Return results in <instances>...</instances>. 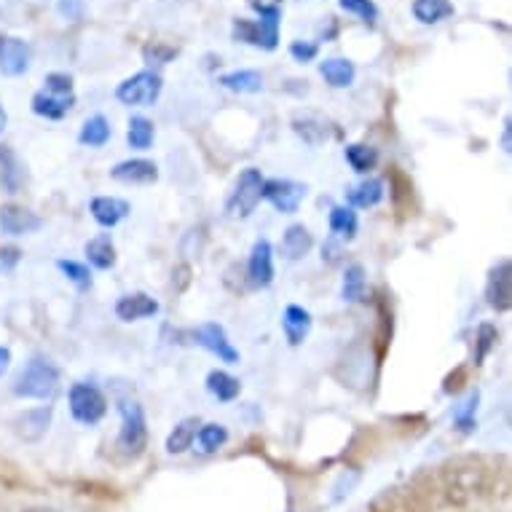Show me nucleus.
<instances>
[{
    "label": "nucleus",
    "mask_w": 512,
    "mask_h": 512,
    "mask_svg": "<svg viewBox=\"0 0 512 512\" xmlns=\"http://www.w3.org/2000/svg\"><path fill=\"white\" fill-rule=\"evenodd\" d=\"M384 183L378 180V177H370V180H365V183L354 185L352 191H349V207H357V210H370V207H376V204H381V199H384Z\"/></svg>",
    "instance_id": "27"
},
{
    "label": "nucleus",
    "mask_w": 512,
    "mask_h": 512,
    "mask_svg": "<svg viewBox=\"0 0 512 512\" xmlns=\"http://www.w3.org/2000/svg\"><path fill=\"white\" fill-rule=\"evenodd\" d=\"M317 54H319L317 43H311V41L290 43V57H293L295 62H301V65H306V62H311V59H317Z\"/></svg>",
    "instance_id": "42"
},
{
    "label": "nucleus",
    "mask_w": 512,
    "mask_h": 512,
    "mask_svg": "<svg viewBox=\"0 0 512 512\" xmlns=\"http://www.w3.org/2000/svg\"><path fill=\"white\" fill-rule=\"evenodd\" d=\"M338 6H341V11L352 14V17H357L368 27L376 25L378 6L373 3V0H338Z\"/></svg>",
    "instance_id": "36"
},
{
    "label": "nucleus",
    "mask_w": 512,
    "mask_h": 512,
    "mask_svg": "<svg viewBox=\"0 0 512 512\" xmlns=\"http://www.w3.org/2000/svg\"><path fill=\"white\" fill-rule=\"evenodd\" d=\"M411 11L421 25H437V22L454 17L456 9L451 0H413Z\"/></svg>",
    "instance_id": "25"
},
{
    "label": "nucleus",
    "mask_w": 512,
    "mask_h": 512,
    "mask_svg": "<svg viewBox=\"0 0 512 512\" xmlns=\"http://www.w3.org/2000/svg\"><path fill=\"white\" fill-rule=\"evenodd\" d=\"M86 258L97 271H110L116 266V247H113V239L110 234L94 236L86 242Z\"/></svg>",
    "instance_id": "26"
},
{
    "label": "nucleus",
    "mask_w": 512,
    "mask_h": 512,
    "mask_svg": "<svg viewBox=\"0 0 512 512\" xmlns=\"http://www.w3.org/2000/svg\"><path fill=\"white\" fill-rule=\"evenodd\" d=\"M478 403H480V395L478 392H472V395L454 411L456 427H459V432H464V435L475 432V411H478Z\"/></svg>",
    "instance_id": "37"
},
{
    "label": "nucleus",
    "mask_w": 512,
    "mask_h": 512,
    "mask_svg": "<svg viewBox=\"0 0 512 512\" xmlns=\"http://www.w3.org/2000/svg\"><path fill=\"white\" fill-rule=\"evenodd\" d=\"M27 70H30V46L14 35H0V73L6 78H19Z\"/></svg>",
    "instance_id": "11"
},
{
    "label": "nucleus",
    "mask_w": 512,
    "mask_h": 512,
    "mask_svg": "<svg viewBox=\"0 0 512 512\" xmlns=\"http://www.w3.org/2000/svg\"><path fill=\"white\" fill-rule=\"evenodd\" d=\"M252 9L258 11V19H236L231 27L234 41L250 43L263 51H274L279 46L282 9L277 3H258V0H252Z\"/></svg>",
    "instance_id": "1"
},
{
    "label": "nucleus",
    "mask_w": 512,
    "mask_h": 512,
    "mask_svg": "<svg viewBox=\"0 0 512 512\" xmlns=\"http://www.w3.org/2000/svg\"><path fill=\"white\" fill-rule=\"evenodd\" d=\"M360 228V220H357V212L352 207H333L330 210V231L336 236H344V239H354Z\"/></svg>",
    "instance_id": "33"
},
{
    "label": "nucleus",
    "mask_w": 512,
    "mask_h": 512,
    "mask_svg": "<svg viewBox=\"0 0 512 512\" xmlns=\"http://www.w3.org/2000/svg\"><path fill=\"white\" fill-rule=\"evenodd\" d=\"M220 86L236 94H258L263 92V76L258 70H231L220 76Z\"/></svg>",
    "instance_id": "24"
},
{
    "label": "nucleus",
    "mask_w": 512,
    "mask_h": 512,
    "mask_svg": "<svg viewBox=\"0 0 512 512\" xmlns=\"http://www.w3.org/2000/svg\"><path fill=\"white\" fill-rule=\"evenodd\" d=\"M319 76L325 78V84L333 86V89H346V86L354 84L357 68H354L352 59L330 57L325 62H319Z\"/></svg>",
    "instance_id": "20"
},
{
    "label": "nucleus",
    "mask_w": 512,
    "mask_h": 512,
    "mask_svg": "<svg viewBox=\"0 0 512 512\" xmlns=\"http://www.w3.org/2000/svg\"><path fill=\"white\" fill-rule=\"evenodd\" d=\"M59 17H65L68 22H81L84 19V0H57Z\"/></svg>",
    "instance_id": "43"
},
{
    "label": "nucleus",
    "mask_w": 512,
    "mask_h": 512,
    "mask_svg": "<svg viewBox=\"0 0 512 512\" xmlns=\"http://www.w3.org/2000/svg\"><path fill=\"white\" fill-rule=\"evenodd\" d=\"M25 512H59V510H51V507H33V510H25Z\"/></svg>",
    "instance_id": "48"
},
{
    "label": "nucleus",
    "mask_w": 512,
    "mask_h": 512,
    "mask_svg": "<svg viewBox=\"0 0 512 512\" xmlns=\"http://www.w3.org/2000/svg\"><path fill=\"white\" fill-rule=\"evenodd\" d=\"M293 129L303 143L314 145V148L325 143L330 135L328 121L322 116H314V113H298V116L293 118Z\"/></svg>",
    "instance_id": "21"
},
{
    "label": "nucleus",
    "mask_w": 512,
    "mask_h": 512,
    "mask_svg": "<svg viewBox=\"0 0 512 512\" xmlns=\"http://www.w3.org/2000/svg\"><path fill=\"white\" fill-rule=\"evenodd\" d=\"M510 135H512V124H510V118H507V121H504V137H502V148H504V153H510V151H512Z\"/></svg>",
    "instance_id": "45"
},
{
    "label": "nucleus",
    "mask_w": 512,
    "mask_h": 512,
    "mask_svg": "<svg viewBox=\"0 0 512 512\" xmlns=\"http://www.w3.org/2000/svg\"><path fill=\"white\" fill-rule=\"evenodd\" d=\"M43 218L35 215L27 207H17V204H6L0 207V234L3 236H27L41 231Z\"/></svg>",
    "instance_id": "12"
},
{
    "label": "nucleus",
    "mask_w": 512,
    "mask_h": 512,
    "mask_svg": "<svg viewBox=\"0 0 512 512\" xmlns=\"http://www.w3.org/2000/svg\"><path fill=\"white\" fill-rule=\"evenodd\" d=\"M365 285H368V282H365V269H362L360 263H352L344 274V290H341L344 301L349 303L365 301Z\"/></svg>",
    "instance_id": "34"
},
{
    "label": "nucleus",
    "mask_w": 512,
    "mask_h": 512,
    "mask_svg": "<svg viewBox=\"0 0 512 512\" xmlns=\"http://www.w3.org/2000/svg\"><path fill=\"white\" fill-rule=\"evenodd\" d=\"M263 199H269L274 210H279L282 215H295L306 199V185L295 183V180H266Z\"/></svg>",
    "instance_id": "8"
},
{
    "label": "nucleus",
    "mask_w": 512,
    "mask_h": 512,
    "mask_svg": "<svg viewBox=\"0 0 512 512\" xmlns=\"http://www.w3.org/2000/svg\"><path fill=\"white\" fill-rule=\"evenodd\" d=\"M161 89H164V81L156 70H140L118 84L116 100L129 108H151L161 97Z\"/></svg>",
    "instance_id": "5"
},
{
    "label": "nucleus",
    "mask_w": 512,
    "mask_h": 512,
    "mask_svg": "<svg viewBox=\"0 0 512 512\" xmlns=\"http://www.w3.org/2000/svg\"><path fill=\"white\" fill-rule=\"evenodd\" d=\"M113 135V129H110V121L105 116H92L86 118L84 126H81V132H78V143L86 145V148H105Z\"/></svg>",
    "instance_id": "28"
},
{
    "label": "nucleus",
    "mask_w": 512,
    "mask_h": 512,
    "mask_svg": "<svg viewBox=\"0 0 512 512\" xmlns=\"http://www.w3.org/2000/svg\"><path fill=\"white\" fill-rule=\"evenodd\" d=\"M207 392L212 397H218L220 403H234L239 392H242V384H239V378H234L226 370H212L207 376Z\"/></svg>",
    "instance_id": "29"
},
{
    "label": "nucleus",
    "mask_w": 512,
    "mask_h": 512,
    "mask_svg": "<svg viewBox=\"0 0 512 512\" xmlns=\"http://www.w3.org/2000/svg\"><path fill=\"white\" fill-rule=\"evenodd\" d=\"M70 413L78 424H86V427H94L105 419L108 413V400L102 395V389H97L94 384H86V381H78L70 387L68 395Z\"/></svg>",
    "instance_id": "6"
},
{
    "label": "nucleus",
    "mask_w": 512,
    "mask_h": 512,
    "mask_svg": "<svg viewBox=\"0 0 512 512\" xmlns=\"http://www.w3.org/2000/svg\"><path fill=\"white\" fill-rule=\"evenodd\" d=\"M191 336H194L196 346H202V349H207L210 354H215L220 362H228V365H236V362H239L236 346L228 341L226 330H223V325H218V322H204V325H199Z\"/></svg>",
    "instance_id": "9"
},
{
    "label": "nucleus",
    "mask_w": 512,
    "mask_h": 512,
    "mask_svg": "<svg viewBox=\"0 0 512 512\" xmlns=\"http://www.w3.org/2000/svg\"><path fill=\"white\" fill-rule=\"evenodd\" d=\"M73 105H76V94L59 97V94L38 92L33 97V113L35 116L46 118V121H62V118L73 110Z\"/></svg>",
    "instance_id": "18"
},
{
    "label": "nucleus",
    "mask_w": 512,
    "mask_h": 512,
    "mask_svg": "<svg viewBox=\"0 0 512 512\" xmlns=\"http://www.w3.org/2000/svg\"><path fill=\"white\" fill-rule=\"evenodd\" d=\"M51 416H54V408H51V405L30 408V411L19 413L17 419H14V432H17L19 440L35 443V440H41V437L49 432Z\"/></svg>",
    "instance_id": "14"
},
{
    "label": "nucleus",
    "mask_w": 512,
    "mask_h": 512,
    "mask_svg": "<svg viewBox=\"0 0 512 512\" xmlns=\"http://www.w3.org/2000/svg\"><path fill=\"white\" fill-rule=\"evenodd\" d=\"M196 440H199V451L202 454H215V451H220L228 443V429L223 424H204L196 432Z\"/></svg>",
    "instance_id": "35"
},
{
    "label": "nucleus",
    "mask_w": 512,
    "mask_h": 512,
    "mask_svg": "<svg viewBox=\"0 0 512 512\" xmlns=\"http://www.w3.org/2000/svg\"><path fill=\"white\" fill-rule=\"evenodd\" d=\"M6 124H9V116H6V110L0 108V135H3V129H6Z\"/></svg>",
    "instance_id": "47"
},
{
    "label": "nucleus",
    "mask_w": 512,
    "mask_h": 512,
    "mask_svg": "<svg viewBox=\"0 0 512 512\" xmlns=\"http://www.w3.org/2000/svg\"><path fill=\"white\" fill-rule=\"evenodd\" d=\"M344 156H346V161H349V167H352L357 175H368L370 169L378 164L376 148H370V145H362V143L346 145Z\"/></svg>",
    "instance_id": "32"
},
{
    "label": "nucleus",
    "mask_w": 512,
    "mask_h": 512,
    "mask_svg": "<svg viewBox=\"0 0 512 512\" xmlns=\"http://www.w3.org/2000/svg\"><path fill=\"white\" fill-rule=\"evenodd\" d=\"M126 140H129V148H135V151H151L153 140H156V126H153L151 118H145V116L129 118Z\"/></svg>",
    "instance_id": "30"
},
{
    "label": "nucleus",
    "mask_w": 512,
    "mask_h": 512,
    "mask_svg": "<svg viewBox=\"0 0 512 512\" xmlns=\"http://www.w3.org/2000/svg\"><path fill=\"white\" fill-rule=\"evenodd\" d=\"M199 419H183L172 429V435L167 437V451L169 454H185L196 440V432H199Z\"/></svg>",
    "instance_id": "31"
},
{
    "label": "nucleus",
    "mask_w": 512,
    "mask_h": 512,
    "mask_svg": "<svg viewBox=\"0 0 512 512\" xmlns=\"http://www.w3.org/2000/svg\"><path fill=\"white\" fill-rule=\"evenodd\" d=\"M19 258H22V252H19L17 247H3V250H0V266H3V269H14L19 263Z\"/></svg>",
    "instance_id": "44"
},
{
    "label": "nucleus",
    "mask_w": 512,
    "mask_h": 512,
    "mask_svg": "<svg viewBox=\"0 0 512 512\" xmlns=\"http://www.w3.org/2000/svg\"><path fill=\"white\" fill-rule=\"evenodd\" d=\"M177 54H180V51H177L175 46H164V43H151V46H145L143 49V57L148 65H169Z\"/></svg>",
    "instance_id": "40"
},
{
    "label": "nucleus",
    "mask_w": 512,
    "mask_h": 512,
    "mask_svg": "<svg viewBox=\"0 0 512 512\" xmlns=\"http://www.w3.org/2000/svg\"><path fill=\"white\" fill-rule=\"evenodd\" d=\"M282 330H285V338L290 346H301L311 333V314L303 306H295L290 303L282 314Z\"/></svg>",
    "instance_id": "19"
},
{
    "label": "nucleus",
    "mask_w": 512,
    "mask_h": 512,
    "mask_svg": "<svg viewBox=\"0 0 512 512\" xmlns=\"http://www.w3.org/2000/svg\"><path fill=\"white\" fill-rule=\"evenodd\" d=\"M486 301L494 311L512 309V263L510 258H502L496 263L486 282Z\"/></svg>",
    "instance_id": "10"
},
{
    "label": "nucleus",
    "mask_w": 512,
    "mask_h": 512,
    "mask_svg": "<svg viewBox=\"0 0 512 512\" xmlns=\"http://www.w3.org/2000/svg\"><path fill=\"white\" fill-rule=\"evenodd\" d=\"M22 180H25V172H22V164L17 161L11 148H0V191L3 194H17L22 188Z\"/></svg>",
    "instance_id": "22"
},
{
    "label": "nucleus",
    "mask_w": 512,
    "mask_h": 512,
    "mask_svg": "<svg viewBox=\"0 0 512 512\" xmlns=\"http://www.w3.org/2000/svg\"><path fill=\"white\" fill-rule=\"evenodd\" d=\"M43 92L68 97V94H73V78L68 73H51V76H46V89Z\"/></svg>",
    "instance_id": "41"
},
{
    "label": "nucleus",
    "mask_w": 512,
    "mask_h": 512,
    "mask_svg": "<svg viewBox=\"0 0 512 512\" xmlns=\"http://www.w3.org/2000/svg\"><path fill=\"white\" fill-rule=\"evenodd\" d=\"M311 244H314V239H311L309 228L301 226V223H295V226L287 228L285 236H282V255H285L287 261H301V258L309 255Z\"/></svg>",
    "instance_id": "23"
},
{
    "label": "nucleus",
    "mask_w": 512,
    "mask_h": 512,
    "mask_svg": "<svg viewBox=\"0 0 512 512\" xmlns=\"http://www.w3.org/2000/svg\"><path fill=\"white\" fill-rule=\"evenodd\" d=\"M118 413H121V432H118L116 440L118 451L129 459H135L148 445V421H145L143 405L135 403V400H121Z\"/></svg>",
    "instance_id": "4"
},
{
    "label": "nucleus",
    "mask_w": 512,
    "mask_h": 512,
    "mask_svg": "<svg viewBox=\"0 0 512 512\" xmlns=\"http://www.w3.org/2000/svg\"><path fill=\"white\" fill-rule=\"evenodd\" d=\"M263 175L261 169H244L239 180H236V188L231 199H228V212L234 215V218H250L255 207L261 204L263 199Z\"/></svg>",
    "instance_id": "7"
},
{
    "label": "nucleus",
    "mask_w": 512,
    "mask_h": 512,
    "mask_svg": "<svg viewBox=\"0 0 512 512\" xmlns=\"http://www.w3.org/2000/svg\"><path fill=\"white\" fill-rule=\"evenodd\" d=\"M89 210H92V218L97 220V226L116 228L132 212V207H129L126 199H118V196H94Z\"/></svg>",
    "instance_id": "17"
},
{
    "label": "nucleus",
    "mask_w": 512,
    "mask_h": 512,
    "mask_svg": "<svg viewBox=\"0 0 512 512\" xmlns=\"http://www.w3.org/2000/svg\"><path fill=\"white\" fill-rule=\"evenodd\" d=\"M59 387V368L54 362L33 357L14 384V395L22 400H49Z\"/></svg>",
    "instance_id": "3"
},
{
    "label": "nucleus",
    "mask_w": 512,
    "mask_h": 512,
    "mask_svg": "<svg viewBox=\"0 0 512 512\" xmlns=\"http://www.w3.org/2000/svg\"><path fill=\"white\" fill-rule=\"evenodd\" d=\"M110 177L124 185H151L159 180V167L148 159H129L110 169Z\"/></svg>",
    "instance_id": "15"
},
{
    "label": "nucleus",
    "mask_w": 512,
    "mask_h": 512,
    "mask_svg": "<svg viewBox=\"0 0 512 512\" xmlns=\"http://www.w3.org/2000/svg\"><path fill=\"white\" fill-rule=\"evenodd\" d=\"M57 269L65 274V277L78 287V290H89L92 287V271L86 263H76V261H57Z\"/></svg>",
    "instance_id": "38"
},
{
    "label": "nucleus",
    "mask_w": 512,
    "mask_h": 512,
    "mask_svg": "<svg viewBox=\"0 0 512 512\" xmlns=\"http://www.w3.org/2000/svg\"><path fill=\"white\" fill-rule=\"evenodd\" d=\"M159 301H153L148 293H132L118 298L116 303V317L121 322H137V319H148L159 314Z\"/></svg>",
    "instance_id": "16"
},
{
    "label": "nucleus",
    "mask_w": 512,
    "mask_h": 512,
    "mask_svg": "<svg viewBox=\"0 0 512 512\" xmlns=\"http://www.w3.org/2000/svg\"><path fill=\"white\" fill-rule=\"evenodd\" d=\"M247 277H250V285L258 287V290H266L274 282V250H271L269 239H261V242L252 244Z\"/></svg>",
    "instance_id": "13"
},
{
    "label": "nucleus",
    "mask_w": 512,
    "mask_h": 512,
    "mask_svg": "<svg viewBox=\"0 0 512 512\" xmlns=\"http://www.w3.org/2000/svg\"><path fill=\"white\" fill-rule=\"evenodd\" d=\"M486 470L478 462H456L443 467V491L451 502H470L486 491Z\"/></svg>",
    "instance_id": "2"
},
{
    "label": "nucleus",
    "mask_w": 512,
    "mask_h": 512,
    "mask_svg": "<svg viewBox=\"0 0 512 512\" xmlns=\"http://www.w3.org/2000/svg\"><path fill=\"white\" fill-rule=\"evenodd\" d=\"M496 341H499V330L494 325L483 322L478 328V346H475V365H483L488 354L496 349Z\"/></svg>",
    "instance_id": "39"
},
{
    "label": "nucleus",
    "mask_w": 512,
    "mask_h": 512,
    "mask_svg": "<svg viewBox=\"0 0 512 512\" xmlns=\"http://www.w3.org/2000/svg\"><path fill=\"white\" fill-rule=\"evenodd\" d=\"M9 365H11V352L6 349V346H0V376L9 370Z\"/></svg>",
    "instance_id": "46"
}]
</instances>
